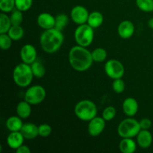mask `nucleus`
I'll list each match as a JSON object with an SVG mask.
<instances>
[{
	"label": "nucleus",
	"instance_id": "nucleus-1",
	"mask_svg": "<svg viewBox=\"0 0 153 153\" xmlns=\"http://www.w3.org/2000/svg\"><path fill=\"white\" fill-rule=\"evenodd\" d=\"M69 62L76 71L85 72L91 68L94 59L91 52L86 47L78 45L72 47L70 50Z\"/></svg>",
	"mask_w": 153,
	"mask_h": 153
},
{
	"label": "nucleus",
	"instance_id": "nucleus-2",
	"mask_svg": "<svg viewBox=\"0 0 153 153\" xmlns=\"http://www.w3.org/2000/svg\"><path fill=\"white\" fill-rule=\"evenodd\" d=\"M64 37L62 31L55 28L45 30L40 37V44L42 49L48 54L56 52L62 46Z\"/></svg>",
	"mask_w": 153,
	"mask_h": 153
},
{
	"label": "nucleus",
	"instance_id": "nucleus-3",
	"mask_svg": "<svg viewBox=\"0 0 153 153\" xmlns=\"http://www.w3.org/2000/svg\"><path fill=\"white\" fill-rule=\"evenodd\" d=\"M32 70L30 64L21 63L15 67L13 71V79L14 83L20 88H26L29 86L32 82Z\"/></svg>",
	"mask_w": 153,
	"mask_h": 153
},
{
	"label": "nucleus",
	"instance_id": "nucleus-4",
	"mask_svg": "<svg viewBox=\"0 0 153 153\" xmlns=\"http://www.w3.org/2000/svg\"><path fill=\"white\" fill-rule=\"evenodd\" d=\"M76 116L82 121H90L97 117V108L94 102L84 100L79 102L74 108Z\"/></svg>",
	"mask_w": 153,
	"mask_h": 153
},
{
	"label": "nucleus",
	"instance_id": "nucleus-5",
	"mask_svg": "<svg viewBox=\"0 0 153 153\" xmlns=\"http://www.w3.org/2000/svg\"><path fill=\"white\" fill-rule=\"evenodd\" d=\"M94 28L88 23L79 25L74 32V38L78 45L83 47H88L94 38Z\"/></svg>",
	"mask_w": 153,
	"mask_h": 153
},
{
	"label": "nucleus",
	"instance_id": "nucleus-6",
	"mask_svg": "<svg viewBox=\"0 0 153 153\" xmlns=\"http://www.w3.org/2000/svg\"><path fill=\"white\" fill-rule=\"evenodd\" d=\"M141 128L140 123L133 118H126L123 120L117 127V133L122 138H133L138 134Z\"/></svg>",
	"mask_w": 153,
	"mask_h": 153
},
{
	"label": "nucleus",
	"instance_id": "nucleus-7",
	"mask_svg": "<svg viewBox=\"0 0 153 153\" xmlns=\"http://www.w3.org/2000/svg\"><path fill=\"white\" fill-rule=\"evenodd\" d=\"M46 96V90L41 85H34L27 89L24 99L31 105H38L43 102Z\"/></svg>",
	"mask_w": 153,
	"mask_h": 153
},
{
	"label": "nucleus",
	"instance_id": "nucleus-8",
	"mask_svg": "<svg viewBox=\"0 0 153 153\" xmlns=\"http://www.w3.org/2000/svg\"><path fill=\"white\" fill-rule=\"evenodd\" d=\"M105 72L109 78L112 79H122L125 73V68L120 61L111 59L105 64Z\"/></svg>",
	"mask_w": 153,
	"mask_h": 153
},
{
	"label": "nucleus",
	"instance_id": "nucleus-9",
	"mask_svg": "<svg viewBox=\"0 0 153 153\" xmlns=\"http://www.w3.org/2000/svg\"><path fill=\"white\" fill-rule=\"evenodd\" d=\"M89 12L88 9L82 5H76L71 10L70 16L73 22L77 25H82L88 22Z\"/></svg>",
	"mask_w": 153,
	"mask_h": 153
},
{
	"label": "nucleus",
	"instance_id": "nucleus-10",
	"mask_svg": "<svg viewBox=\"0 0 153 153\" xmlns=\"http://www.w3.org/2000/svg\"><path fill=\"white\" fill-rule=\"evenodd\" d=\"M105 128V120L101 117H95L89 121L88 130L90 135L97 137L102 134Z\"/></svg>",
	"mask_w": 153,
	"mask_h": 153
},
{
	"label": "nucleus",
	"instance_id": "nucleus-11",
	"mask_svg": "<svg viewBox=\"0 0 153 153\" xmlns=\"http://www.w3.org/2000/svg\"><path fill=\"white\" fill-rule=\"evenodd\" d=\"M37 50L31 44H25L21 48L20 58L22 62L31 65L37 60Z\"/></svg>",
	"mask_w": 153,
	"mask_h": 153
},
{
	"label": "nucleus",
	"instance_id": "nucleus-12",
	"mask_svg": "<svg viewBox=\"0 0 153 153\" xmlns=\"http://www.w3.org/2000/svg\"><path fill=\"white\" fill-rule=\"evenodd\" d=\"M117 32L120 37L123 39H128L131 37L134 32V25L130 20H124L120 23L117 28Z\"/></svg>",
	"mask_w": 153,
	"mask_h": 153
},
{
	"label": "nucleus",
	"instance_id": "nucleus-13",
	"mask_svg": "<svg viewBox=\"0 0 153 153\" xmlns=\"http://www.w3.org/2000/svg\"><path fill=\"white\" fill-rule=\"evenodd\" d=\"M37 22L39 26L44 30L55 28V17L49 13H41L37 18Z\"/></svg>",
	"mask_w": 153,
	"mask_h": 153
},
{
	"label": "nucleus",
	"instance_id": "nucleus-14",
	"mask_svg": "<svg viewBox=\"0 0 153 153\" xmlns=\"http://www.w3.org/2000/svg\"><path fill=\"white\" fill-rule=\"evenodd\" d=\"M123 111L128 117H134L138 111V102L133 97L125 99L123 102Z\"/></svg>",
	"mask_w": 153,
	"mask_h": 153
},
{
	"label": "nucleus",
	"instance_id": "nucleus-15",
	"mask_svg": "<svg viewBox=\"0 0 153 153\" xmlns=\"http://www.w3.org/2000/svg\"><path fill=\"white\" fill-rule=\"evenodd\" d=\"M152 133L146 129H141L137 135V142L138 146L142 149H147L152 143Z\"/></svg>",
	"mask_w": 153,
	"mask_h": 153
},
{
	"label": "nucleus",
	"instance_id": "nucleus-16",
	"mask_svg": "<svg viewBox=\"0 0 153 153\" xmlns=\"http://www.w3.org/2000/svg\"><path fill=\"white\" fill-rule=\"evenodd\" d=\"M25 137L20 131H11L7 137V143L10 149L16 150L23 144Z\"/></svg>",
	"mask_w": 153,
	"mask_h": 153
},
{
	"label": "nucleus",
	"instance_id": "nucleus-17",
	"mask_svg": "<svg viewBox=\"0 0 153 153\" xmlns=\"http://www.w3.org/2000/svg\"><path fill=\"white\" fill-rule=\"evenodd\" d=\"M20 132L22 133L25 139L32 140L39 136L38 126L32 123H26L23 124L20 130Z\"/></svg>",
	"mask_w": 153,
	"mask_h": 153
},
{
	"label": "nucleus",
	"instance_id": "nucleus-18",
	"mask_svg": "<svg viewBox=\"0 0 153 153\" xmlns=\"http://www.w3.org/2000/svg\"><path fill=\"white\" fill-rule=\"evenodd\" d=\"M119 149L123 153H134L137 149V144L132 138L126 137L120 142Z\"/></svg>",
	"mask_w": 153,
	"mask_h": 153
},
{
	"label": "nucleus",
	"instance_id": "nucleus-19",
	"mask_svg": "<svg viewBox=\"0 0 153 153\" xmlns=\"http://www.w3.org/2000/svg\"><path fill=\"white\" fill-rule=\"evenodd\" d=\"M16 112L17 116H19L22 119H27L29 117L31 114V104H29L25 100L19 102L16 105Z\"/></svg>",
	"mask_w": 153,
	"mask_h": 153
},
{
	"label": "nucleus",
	"instance_id": "nucleus-20",
	"mask_svg": "<svg viewBox=\"0 0 153 153\" xmlns=\"http://www.w3.org/2000/svg\"><path fill=\"white\" fill-rule=\"evenodd\" d=\"M23 123L22 118L19 116L10 117L6 121V127L7 129L11 131H20Z\"/></svg>",
	"mask_w": 153,
	"mask_h": 153
},
{
	"label": "nucleus",
	"instance_id": "nucleus-21",
	"mask_svg": "<svg viewBox=\"0 0 153 153\" xmlns=\"http://www.w3.org/2000/svg\"><path fill=\"white\" fill-rule=\"evenodd\" d=\"M104 20L103 15L99 11H94L91 13L88 16V22L87 23L91 25L92 28H97L102 25Z\"/></svg>",
	"mask_w": 153,
	"mask_h": 153
},
{
	"label": "nucleus",
	"instance_id": "nucleus-22",
	"mask_svg": "<svg viewBox=\"0 0 153 153\" xmlns=\"http://www.w3.org/2000/svg\"><path fill=\"white\" fill-rule=\"evenodd\" d=\"M24 34H25V31L21 25H12L7 32V34L14 41L21 40L23 37Z\"/></svg>",
	"mask_w": 153,
	"mask_h": 153
},
{
	"label": "nucleus",
	"instance_id": "nucleus-23",
	"mask_svg": "<svg viewBox=\"0 0 153 153\" xmlns=\"http://www.w3.org/2000/svg\"><path fill=\"white\" fill-rule=\"evenodd\" d=\"M12 26L10 16L5 13L1 12L0 13V34H6Z\"/></svg>",
	"mask_w": 153,
	"mask_h": 153
},
{
	"label": "nucleus",
	"instance_id": "nucleus-24",
	"mask_svg": "<svg viewBox=\"0 0 153 153\" xmlns=\"http://www.w3.org/2000/svg\"><path fill=\"white\" fill-rule=\"evenodd\" d=\"M31 67L34 77L40 79V78H43L46 74V68L44 65L37 60L31 64Z\"/></svg>",
	"mask_w": 153,
	"mask_h": 153
},
{
	"label": "nucleus",
	"instance_id": "nucleus-25",
	"mask_svg": "<svg viewBox=\"0 0 153 153\" xmlns=\"http://www.w3.org/2000/svg\"><path fill=\"white\" fill-rule=\"evenodd\" d=\"M69 22L68 16L65 13H60L55 16V28L60 31H63Z\"/></svg>",
	"mask_w": 153,
	"mask_h": 153
},
{
	"label": "nucleus",
	"instance_id": "nucleus-26",
	"mask_svg": "<svg viewBox=\"0 0 153 153\" xmlns=\"http://www.w3.org/2000/svg\"><path fill=\"white\" fill-rule=\"evenodd\" d=\"M91 54H92L93 59H94V61H96L97 63L102 62L105 60L107 58L108 53L107 51L105 49L101 47L97 48V49H94L93 52H91Z\"/></svg>",
	"mask_w": 153,
	"mask_h": 153
},
{
	"label": "nucleus",
	"instance_id": "nucleus-27",
	"mask_svg": "<svg viewBox=\"0 0 153 153\" xmlns=\"http://www.w3.org/2000/svg\"><path fill=\"white\" fill-rule=\"evenodd\" d=\"M136 5L143 12L150 13L153 11V0H136Z\"/></svg>",
	"mask_w": 153,
	"mask_h": 153
},
{
	"label": "nucleus",
	"instance_id": "nucleus-28",
	"mask_svg": "<svg viewBox=\"0 0 153 153\" xmlns=\"http://www.w3.org/2000/svg\"><path fill=\"white\" fill-rule=\"evenodd\" d=\"M10 22L12 25H21L22 21H23V15L22 11L18 10V9H13L10 16Z\"/></svg>",
	"mask_w": 153,
	"mask_h": 153
},
{
	"label": "nucleus",
	"instance_id": "nucleus-29",
	"mask_svg": "<svg viewBox=\"0 0 153 153\" xmlns=\"http://www.w3.org/2000/svg\"><path fill=\"white\" fill-rule=\"evenodd\" d=\"M12 40L10 36L6 34H0V48L2 50H7L12 46Z\"/></svg>",
	"mask_w": 153,
	"mask_h": 153
},
{
	"label": "nucleus",
	"instance_id": "nucleus-30",
	"mask_svg": "<svg viewBox=\"0 0 153 153\" xmlns=\"http://www.w3.org/2000/svg\"><path fill=\"white\" fill-rule=\"evenodd\" d=\"M15 7V0H0V10L3 13H9Z\"/></svg>",
	"mask_w": 153,
	"mask_h": 153
},
{
	"label": "nucleus",
	"instance_id": "nucleus-31",
	"mask_svg": "<svg viewBox=\"0 0 153 153\" xmlns=\"http://www.w3.org/2000/svg\"><path fill=\"white\" fill-rule=\"evenodd\" d=\"M33 0H15V7L22 12L29 10L32 5Z\"/></svg>",
	"mask_w": 153,
	"mask_h": 153
},
{
	"label": "nucleus",
	"instance_id": "nucleus-32",
	"mask_svg": "<svg viewBox=\"0 0 153 153\" xmlns=\"http://www.w3.org/2000/svg\"><path fill=\"white\" fill-rule=\"evenodd\" d=\"M116 109L113 106H108L102 112V117L105 121H111L116 116Z\"/></svg>",
	"mask_w": 153,
	"mask_h": 153
},
{
	"label": "nucleus",
	"instance_id": "nucleus-33",
	"mask_svg": "<svg viewBox=\"0 0 153 153\" xmlns=\"http://www.w3.org/2000/svg\"><path fill=\"white\" fill-rule=\"evenodd\" d=\"M126 85L122 79H114L112 83V89L117 94H121L125 91Z\"/></svg>",
	"mask_w": 153,
	"mask_h": 153
},
{
	"label": "nucleus",
	"instance_id": "nucleus-34",
	"mask_svg": "<svg viewBox=\"0 0 153 153\" xmlns=\"http://www.w3.org/2000/svg\"><path fill=\"white\" fill-rule=\"evenodd\" d=\"M39 136L42 137H47L52 133V127L48 124H41L38 126Z\"/></svg>",
	"mask_w": 153,
	"mask_h": 153
},
{
	"label": "nucleus",
	"instance_id": "nucleus-35",
	"mask_svg": "<svg viewBox=\"0 0 153 153\" xmlns=\"http://www.w3.org/2000/svg\"><path fill=\"white\" fill-rule=\"evenodd\" d=\"M140 126L141 129H149L152 126V121L149 118H143L140 121Z\"/></svg>",
	"mask_w": 153,
	"mask_h": 153
},
{
	"label": "nucleus",
	"instance_id": "nucleus-36",
	"mask_svg": "<svg viewBox=\"0 0 153 153\" xmlns=\"http://www.w3.org/2000/svg\"><path fill=\"white\" fill-rule=\"evenodd\" d=\"M16 153H31V149L26 145H23L19 146L18 149H16Z\"/></svg>",
	"mask_w": 153,
	"mask_h": 153
},
{
	"label": "nucleus",
	"instance_id": "nucleus-37",
	"mask_svg": "<svg viewBox=\"0 0 153 153\" xmlns=\"http://www.w3.org/2000/svg\"><path fill=\"white\" fill-rule=\"evenodd\" d=\"M148 25L151 29H153V17L148 21Z\"/></svg>",
	"mask_w": 153,
	"mask_h": 153
}]
</instances>
